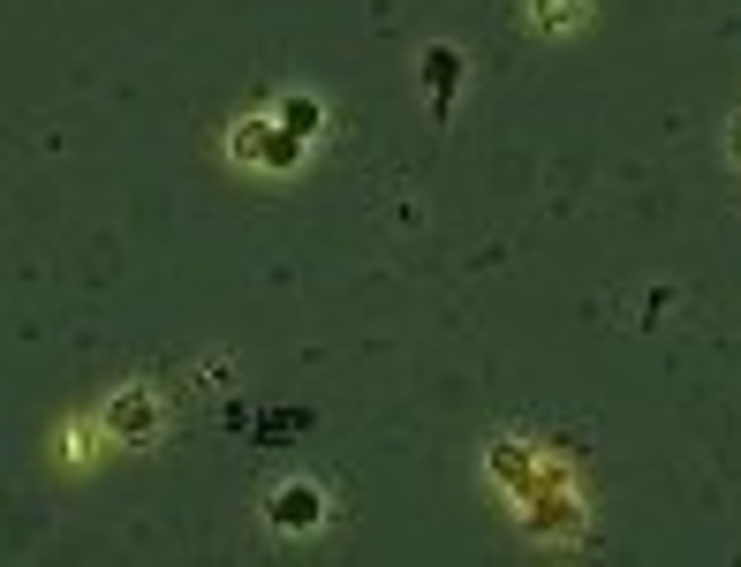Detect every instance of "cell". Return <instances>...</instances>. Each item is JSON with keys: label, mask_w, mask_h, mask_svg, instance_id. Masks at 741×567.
I'll return each instance as SVG.
<instances>
[{"label": "cell", "mask_w": 741, "mask_h": 567, "mask_svg": "<svg viewBox=\"0 0 741 567\" xmlns=\"http://www.w3.org/2000/svg\"><path fill=\"white\" fill-rule=\"evenodd\" d=\"M576 15H583L576 0H538V23H545V30H560V23H576Z\"/></svg>", "instance_id": "cell-1"}]
</instances>
